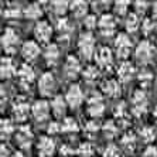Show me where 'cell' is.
<instances>
[{"mask_svg": "<svg viewBox=\"0 0 157 157\" xmlns=\"http://www.w3.org/2000/svg\"><path fill=\"white\" fill-rule=\"evenodd\" d=\"M33 142V133L29 126H21L16 133V143L21 149H30Z\"/></svg>", "mask_w": 157, "mask_h": 157, "instance_id": "1", "label": "cell"}, {"mask_svg": "<svg viewBox=\"0 0 157 157\" xmlns=\"http://www.w3.org/2000/svg\"><path fill=\"white\" fill-rule=\"evenodd\" d=\"M61 154H64V156H71V154H72V150H71L68 146H62Z\"/></svg>", "mask_w": 157, "mask_h": 157, "instance_id": "45", "label": "cell"}, {"mask_svg": "<svg viewBox=\"0 0 157 157\" xmlns=\"http://www.w3.org/2000/svg\"><path fill=\"white\" fill-rule=\"evenodd\" d=\"M37 149H38V153L43 157H50L54 154L55 151V143L51 137H47L44 136L38 140V144H37Z\"/></svg>", "mask_w": 157, "mask_h": 157, "instance_id": "5", "label": "cell"}, {"mask_svg": "<svg viewBox=\"0 0 157 157\" xmlns=\"http://www.w3.org/2000/svg\"><path fill=\"white\" fill-rule=\"evenodd\" d=\"M139 79H140V82H142V84H149L150 79H151V77H150L149 72H144V74H140Z\"/></svg>", "mask_w": 157, "mask_h": 157, "instance_id": "43", "label": "cell"}, {"mask_svg": "<svg viewBox=\"0 0 157 157\" xmlns=\"http://www.w3.org/2000/svg\"><path fill=\"white\" fill-rule=\"evenodd\" d=\"M116 50H117V55L121 57V58H126L129 55V51H130V40L128 38L126 34H119L116 38Z\"/></svg>", "mask_w": 157, "mask_h": 157, "instance_id": "10", "label": "cell"}, {"mask_svg": "<svg viewBox=\"0 0 157 157\" xmlns=\"http://www.w3.org/2000/svg\"><path fill=\"white\" fill-rule=\"evenodd\" d=\"M133 72H135V68H133V65L130 62H123L121 65V68H119V71H117L119 78L122 81H129L132 78V75H133Z\"/></svg>", "mask_w": 157, "mask_h": 157, "instance_id": "22", "label": "cell"}, {"mask_svg": "<svg viewBox=\"0 0 157 157\" xmlns=\"http://www.w3.org/2000/svg\"><path fill=\"white\" fill-rule=\"evenodd\" d=\"M71 10L77 17H84L86 14L88 4L85 0H74L72 4H71Z\"/></svg>", "mask_w": 157, "mask_h": 157, "instance_id": "20", "label": "cell"}, {"mask_svg": "<svg viewBox=\"0 0 157 157\" xmlns=\"http://www.w3.org/2000/svg\"><path fill=\"white\" fill-rule=\"evenodd\" d=\"M115 24H116V23H115V18L110 14H103L98 23L99 29H101V33L105 34V36H110V34L113 33Z\"/></svg>", "mask_w": 157, "mask_h": 157, "instance_id": "12", "label": "cell"}, {"mask_svg": "<svg viewBox=\"0 0 157 157\" xmlns=\"http://www.w3.org/2000/svg\"><path fill=\"white\" fill-rule=\"evenodd\" d=\"M121 144L123 147V150L126 153H133L136 149V137L133 133H126V135L122 137Z\"/></svg>", "mask_w": 157, "mask_h": 157, "instance_id": "19", "label": "cell"}, {"mask_svg": "<svg viewBox=\"0 0 157 157\" xmlns=\"http://www.w3.org/2000/svg\"><path fill=\"white\" fill-rule=\"evenodd\" d=\"M81 71V65H79V61H78L75 57H68V59H67V64H65V72L67 75L70 78H75L79 74Z\"/></svg>", "mask_w": 157, "mask_h": 157, "instance_id": "17", "label": "cell"}, {"mask_svg": "<svg viewBox=\"0 0 157 157\" xmlns=\"http://www.w3.org/2000/svg\"><path fill=\"white\" fill-rule=\"evenodd\" d=\"M115 113H116V116H119V117L123 116V103H122L121 106H116V112H115Z\"/></svg>", "mask_w": 157, "mask_h": 157, "instance_id": "46", "label": "cell"}, {"mask_svg": "<svg viewBox=\"0 0 157 157\" xmlns=\"http://www.w3.org/2000/svg\"><path fill=\"white\" fill-rule=\"evenodd\" d=\"M105 110V105H103V101L99 95H94L92 98H89L88 101V112L89 115L94 117H98L103 113Z\"/></svg>", "mask_w": 157, "mask_h": 157, "instance_id": "6", "label": "cell"}, {"mask_svg": "<svg viewBox=\"0 0 157 157\" xmlns=\"http://www.w3.org/2000/svg\"><path fill=\"white\" fill-rule=\"evenodd\" d=\"M136 57L142 62H146L151 58V45L147 41H143L139 44V47L136 50Z\"/></svg>", "mask_w": 157, "mask_h": 157, "instance_id": "15", "label": "cell"}, {"mask_svg": "<svg viewBox=\"0 0 157 157\" xmlns=\"http://www.w3.org/2000/svg\"><path fill=\"white\" fill-rule=\"evenodd\" d=\"M102 89L106 95L110 96V98H115V96H117L121 94V89H119V85H117L116 81H108V82H105Z\"/></svg>", "mask_w": 157, "mask_h": 157, "instance_id": "21", "label": "cell"}, {"mask_svg": "<svg viewBox=\"0 0 157 157\" xmlns=\"http://www.w3.org/2000/svg\"><path fill=\"white\" fill-rule=\"evenodd\" d=\"M18 16H20L18 7H10L4 11V17H7V18H16V17H18Z\"/></svg>", "mask_w": 157, "mask_h": 157, "instance_id": "38", "label": "cell"}, {"mask_svg": "<svg viewBox=\"0 0 157 157\" xmlns=\"http://www.w3.org/2000/svg\"><path fill=\"white\" fill-rule=\"evenodd\" d=\"M14 74V67L10 58H3L2 59V77L3 78H10Z\"/></svg>", "mask_w": 157, "mask_h": 157, "instance_id": "24", "label": "cell"}, {"mask_svg": "<svg viewBox=\"0 0 157 157\" xmlns=\"http://www.w3.org/2000/svg\"><path fill=\"white\" fill-rule=\"evenodd\" d=\"M51 106L57 116H62L65 113V101L62 99V96H55L54 101L51 102Z\"/></svg>", "mask_w": 157, "mask_h": 157, "instance_id": "23", "label": "cell"}, {"mask_svg": "<svg viewBox=\"0 0 157 157\" xmlns=\"http://www.w3.org/2000/svg\"><path fill=\"white\" fill-rule=\"evenodd\" d=\"M85 27L89 30H92L94 27H96V18L94 17V16H88L86 18H85Z\"/></svg>", "mask_w": 157, "mask_h": 157, "instance_id": "40", "label": "cell"}, {"mask_svg": "<svg viewBox=\"0 0 157 157\" xmlns=\"http://www.w3.org/2000/svg\"><path fill=\"white\" fill-rule=\"evenodd\" d=\"M94 45H95V40H94L92 34L86 33L84 36H81L78 47H79L81 54L84 55L85 58H91L92 52H94Z\"/></svg>", "mask_w": 157, "mask_h": 157, "instance_id": "2", "label": "cell"}, {"mask_svg": "<svg viewBox=\"0 0 157 157\" xmlns=\"http://www.w3.org/2000/svg\"><path fill=\"white\" fill-rule=\"evenodd\" d=\"M51 27L48 26L45 21H41L38 23L36 26V37L38 38L40 41H48L50 40V37H51Z\"/></svg>", "mask_w": 157, "mask_h": 157, "instance_id": "16", "label": "cell"}, {"mask_svg": "<svg viewBox=\"0 0 157 157\" xmlns=\"http://www.w3.org/2000/svg\"><path fill=\"white\" fill-rule=\"evenodd\" d=\"M82 92H81L79 86L78 85H72V86L70 88V91L67 92V102H68V105L72 106V108H77V106L81 105V102H82Z\"/></svg>", "mask_w": 157, "mask_h": 157, "instance_id": "11", "label": "cell"}, {"mask_svg": "<svg viewBox=\"0 0 157 157\" xmlns=\"http://www.w3.org/2000/svg\"><path fill=\"white\" fill-rule=\"evenodd\" d=\"M103 133H105V136L108 139H112V137H115L117 133V126L112 121H109L108 123H105V126H103Z\"/></svg>", "mask_w": 157, "mask_h": 157, "instance_id": "26", "label": "cell"}, {"mask_svg": "<svg viewBox=\"0 0 157 157\" xmlns=\"http://www.w3.org/2000/svg\"><path fill=\"white\" fill-rule=\"evenodd\" d=\"M38 89L43 95H51V92L55 89V79L51 72H45L41 77L40 82H38Z\"/></svg>", "mask_w": 157, "mask_h": 157, "instance_id": "4", "label": "cell"}, {"mask_svg": "<svg viewBox=\"0 0 157 157\" xmlns=\"http://www.w3.org/2000/svg\"><path fill=\"white\" fill-rule=\"evenodd\" d=\"M103 157H121V151L115 144H109V146L105 149V153Z\"/></svg>", "mask_w": 157, "mask_h": 157, "instance_id": "36", "label": "cell"}, {"mask_svg": "<svg viewBox=\"0 0 157 157\" xmlns=\"http://www.w3.org/2000/svg\"><path fill=\"white\" fill-rule=\"evenodd\" d=\"M13 130H14V126H13L11 121L3 119V121H2V136H3V137H9V136L13 133Z\"/></svg>", "mask_w": 157, "mask_h": 157, "instance_id": "27", "label": "cell"}, {"mask_svg": "<svg viewBox=\"0 0 157 157\" xmlns=\"http://www.w3.org/2000/svg\"><path fill=\"white\" fill-rule=\"evenodd\" d=\"M29 112H30V106L24 99H18L14 103V106H13V113H14L16 121L18 122L26 121L27 116H29Z\"/></svg>", "mask_w": 157, "mask_h": 157, "instance_id": "8", "label": "cell"}, {"mask_svg": "<svg viewBox=\"0 0 157 157\" xmlns=\"http://www.w3.org/2000/svg\"><path fill=\"white\" fill-rule=\"evenodd\" d=\"M44 55H45V58H47L48 61H51V62L55 61V59L58 58V48H57V45H54V44L48 45L45 52H44Z\"/></svg>", "mask_w": 157, "mask_h": 157, "instance_id": "28", "label": "cell"}, {"mask_svg": "<svg viewBox=\"0 0 157 157\" xmlns=\"http://www.w3.org/2000/svg\"><path fill=\"white\" fill-rule=\"evenodd\" d=\"M11 157H26V156H24V154H23V153H20V151H17V153H14V154H13V156H11Z\"/></svg>", "mask_w": 157, "mask_h": 157, "instance_id": "49", "label": "cell"}, {"mask_svg": "<svg viewBox=\"0 0 157 157\" xmlns=\"http://www.w3.org/2000/svg\"><path fill=\"white\" fill-rule=\"evenodd\" d=\"M17 75L23 85H29L30 82L34 79V71L29 64H23V65L20 67V70H18Z\"/></svg>", "mask_w": 157, "mask_h": 157, "instance_id": "14", "label": "cell"}, {"mask_svg": "<svg viewBox=\"0 0 157 157\" xmlns=\"http://www.w3.org/2000/svg\"><path fill=\"white\" fill-rule=\"evenodd\" d=\"M101 2H102L103 4H108V3H109V2H110V0H101Z\"/></svg>", "mask_w": 157, "mask_h": 157, "instance_id": "51", "label": "cell"}, {"mask_svg": "<svg viewBox=\"0 0 157 157\" xmlns=\"http://www.w3.org/2000/svg\"><path fill=\"white\" fill-rule=\"evenodd\" d=\"M84 78L88 82H94L98 78V70H96L95 67H88L84 72Z\"/></svg>", "mask_w": 157, "mask_h": 157, "instance_id": "31", "label": "cell"}, {"mask_svg": "<svg viewBox=\"0 0 157 157\" xmlns=\"http://www.w3.org/2000/svg\"><path fill=\"white\" fill-rule=\"evenodd\" d=\"M92 153H94V149H92V146L89 143H82L79 146V149H78V154L82 157H91Z\"/></svg>", "mask_w": 157, "mask_h": 157, "instance_id": "33", "label": "cell"}, {"mask_svg": "<svg viewBox=\"0 0 157 157\" xmlns=\"http://www.w3.org/2000/svg\"><path fill=\"white\" fill-rule=\"evenodd\" d=\"M132 106H133V113H135L136 116H140V115L146 110V106H147L146 94L143 91L135 92L133 99H132Z\"/></svg>", "mask_w": 157, "mask_h": 157, "instance_id": "3", "label": "cell"}, {"mask_svg": "<svg viewBox=\"0 0 157 157\" xmlns=\"http://www.w3.org/2000/svg\"><path fill=\"white\" fill-rule=\"evenodd\" d=\"M136 7H137V10H144V9L147 7V2L146 0H137L136 2Z\"/></svg>", "mask_w": 157, "mask_h": 157, "instance_id": "44", "label": "cell"}, {"mask_svg": "<svg viewBox=\"0 0 157 157\" xmlns=\"http://www.w3.org/2000/svg\"><path fill=\"white\" fill-rule=\"evenodd\" d=\"M41 3H45V2H48V0H40Z\"/></svg>", "mask_w": 157, "mask_h": 157, "instance_id": "53", "label": "cell"}, {"mask_svg": "<svg viewBox=\"0 0 157 157\" xmlns=\"http://www.w3.org/2000/svg\"><path fill=\"white\" fill-rule=\"evenodd\" d=\"M153 11H154V16H157V4H154V7H153Z\"/></svg>", "mask_w": 157, "mask_h": 157, "instance_id": "50", "label": "cell"}, {"mask_svg": "<svg viewBox=\"0 0 157 157\" xmlns=\"http://www.w3.org/2000/svg\"><path fill=\"white\" fill-rule=\"evenodd\" d=\"M31 110H33V116L38 122H44L50 115V106L45 101H37Z\"/></svg>", "mask_w": 157, "mask_h": 157, "instance_id": "9", "label": "cell"}, {"mask_svg": "<svg viewBox=\"0 0 157 157\" xmlns=\"http://www.w3.org/2000/svg\"><path fill=\"white\" fill-rule=\"evenodd\" d=\"M54 10L57 14H64L68 7V2L67 0H54Z\"/></svg>", "mask_w": 157, "mask_h": 157, "instance_id": "32", "label": "cell"}, {"mask_svg": "<svg viewBox=\"0 0 157 157\" xmlns=\"http://www.w3.org/2000/svg\"><path fill=\"white\" fill-rule=\"evenodd\" d=\"M96 62L103 68H108L112 64V52L109 48H101L96 54Z\"/></svg>", "mask_w": 157, "mask_h": 157, "instance_id": "18", "label": "cell"}, {"mask_svg": "<svg viewBox=\"0 0 157 157\" xmlns=\"http://www.w3.org/2000/svg\"><path fill=\"white\" fill-rule=\"evenodd\" d=\"M59 130H62V128L58 123H55V122L50 123V126H48V133H50V135H57Z\"/></svg>", "mask_w": 157, "mask_h": 157, "instance_id": "41", "label": "cell"}, {"mask_svg": "<svg viewBox=\"0 0 157 157\" xmlns=\"http://www.w3.org/2000/svg\"><path fill=\"white\" fill-rule=\"evenodd\" d=\"M2 157H9V149L4 144H2Z\"/></svg>", "mask_w": 157, "mask_h": 157, "instance_id": "47", "label": "cell"}, {"mask_svg": "<svg viewBox=\"0 0 157 157\" xmlns=\"http://www.w3.org/2000/svg\"><path fill=\"white\" fill-rule=\"evenodd\" d=\"M58 30L62 31V33H65V31L70 30V23H68L67 18H61V20L58 21Z\"/></svg>", "mask_w": 157, "mask_h": 157, "instance_id": "39", "label": "cell"}, {"mask_svg": "<svg viewBox=\"0 0 157 157\" xmlns=\"http://www.w3.org/2000/svg\"><path fill=\"white\" fill-rule=\"evenodd\" d=\"M18 43V36L11 29H6V31H4L3 37H2V44H3V47L6 51L9 52H13L14 51L16 45H17Z\"/></svg>", "mask_w": 157, "mask_h": 157, "instance_id": "7", "label": "cell"}, {"mask_svg": "<svg viewBox=\"0 0 157 157\" xmlns=\"http://www.w3.org/2000/svg\"><path fill=\"white\" fill-rule=\"evenodd\" d=\"M61 128L65 133H75V132H78V123L72 117H65L61 124Z\"/></svg>", "mask_w": 157, "mask_h": 157, "instance_id": "25", "label": "cell"}, {"mask_svg": "<svg viewBox=\"0 0 157 157\" xmlns=\"http://www.w3.org/2000/svg\"><path fill=\"white\" fill-rule=\"evenodd\" d=\"M143 157H157V149L154 146H149L146 150H144Z\"/></svg>", "mask_w": 157, "mask_h": 157, "instance_id": "42", "label": "cell"}, {"mask_svg": "<svg viewBox=\"0 0 157 157\" xmlns=\"http://www.w3.org/2000/svg\"><path fill=\"white\" fill-rule=\"evenodd\" d=\"M150 29H151V23H150L149 20H146V21H144V33H149Z\"/></svg>", "mask_w": 157, "mask_h": 157, "instance_id": "48", "label": "cell"}, {"mask_svg": "<svg viewBox=\"0 0 157 157\" xmlns=\"http://www.w3.org/2000/svg\"><path fill=\"white\" fill-rule=\"evenodd\" d=\"M126 27H128L129 31H136L137 27H139V18L136 14H130L128 18V23H126Z\"/></svg>", "mask_w": 157, "mask_h": 157, "instance_id": "34", "label": "cell"}, {"mask_svg": "<svg viewBox=\"0 0 157 157\" xmlns=\"http://www.w3.org/2000/svg\"><path fill=\"white\" fill-rule=\"evenodd\" d=\"M24 14H26L29 18H38L41 16V10L37 4H31V6H29V7L26 9Z\"/></svg>", "mask_w": 157, "mask_h": 157, "instance_id": "30", "label": "cell"}, {"mask_svg": "<svg viewBox=\"0 0 157 157\" xmlns=\"http://www.w3.org/2000/svg\"><path fill=\"white\" fill-rule=\"evenodd\" d=\"M38 52H40V48H38V45H37L34 41H27V43H24V45H23V48H21L23 57L26 59H29V61L36 58L37 55H38Z\"/></svg>", "mask_w": 157, "mask_h": 157, "instance_id": "13", "label": "cell"}, {"mask_svg": "<svg viewBox=\"0 0 157 157\" xmlns=\"http://www.w3.org/2000/svg\"><path fill=\"white\" fill-rule=\"evenodd\" d=\"M129 0H116V11L119 13V14H124L126 13V10H128L129 7Z\"/></svg>", "mask_w": 157, "mask_h": 157, "instance_id": "37", "label": "cell"}, {"mask_svg": "<svg viewBox=\"0 0 157 157\" xmlns=\"http://www.w3.org/2000/svg\"><path fill=\"white\" fill-rule=\"evenodd\" d=\"M154 116L157 117V106H156V109H154Z\"/></svg>", "mask_w": 157, "mask_h": 157, "instance_id": "52", "label": "cell"}, {"mask_svg": "<svg viewBox=\"0 0 157 157\" xmlns=\"http://www.w3.org/2000/svg\"><path fill=\"white\" fill-rule=\"evenodd\" d=\"M98 130H99V126L95 121H91L85 124V132H86L88 136H95L98 133Z\"/></svg>", "mask_w": 157, "mask_h": 157, "instance_id": "35", "label": "cell"}, {"mask_svg": "<svg viewBox=\"0 0 157 157\" xmlns=\"http://www.w3.org/2000/svg\"><path fill=\"white\" fill-rule=\"evenodd\" d=\"M140 137H142L143 142L150 143L154 140V130L151 128H143L140 130Z\"/></svg>", "mask_w": 157, "mask_h": 157, "instance_id": "29", "label": "cell"}]
</instances>
